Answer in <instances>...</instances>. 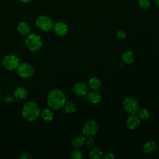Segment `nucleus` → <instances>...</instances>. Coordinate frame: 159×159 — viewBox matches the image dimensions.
I'll return each instance as SVG.
<instances>
[{"mask_svg":"<svg viewBox=\"0 0 159 159\" xmlns=\"http://www.w3.org/2000/svg\"><path fill=\"white\" fill-rule=\"evenodd\" d=\"M66 101V97L64 93L59 89H52L48 94L47 102L48 106L55 110L62 107Z\"/></svg>","mask_w":159,"mask_h":159,"instance_id":"nucleus-1","label":"nucleus"},{"mask_svg":"<svg viewBox=\"0 0 159 159\" xmlns=\"http://www.w3.org/2000/svg\"><path fill=\"white\" fill-rule=\"evenodd\" d=\"M22 114L25 119L29 121H33L40 116V111L35 102L29 101L26 102L23 106Z\"/></svg>","mask_w":159,"mask_h":159,"instance_id":"nucleus-2","label":"nucleus"},{"mask_svg":"<svg viewBox=\"0 0 159 159\" xmlns=\"http://www.w3.org/2000/svg\"><path fill=\"white\" fill-rule=\"evenodd\" d=\"M25 43L27 48L32 52H37L40 50L42 45L40 37L34 34L27 35Z\"/></svg>","mask_w":159,"mask_h":159,"instance_id":"nucleus-3","label":"nucleus"},{"mask_svg":"<svg viewBox=\"0 0 159 159\" xmlns=\"http://www.w3.org/2000/svg\"><path fill=\"white\" fill-rule=\"evenodd\" d=\"M123 108L125 112L130 114H136L139 109V104L136 99L132 97L126 98L122 102Z\"/></svg>","mask_w":159,"mask_h":159,"instance_id":"nucleus-4","label":"nucleus"},{"mask_svg":"<svg viewBox=\"0 0 159 159\" xmlns=\"http://www.w3.org/2000/svg\"><path fill=\"white\" fill-rule=\"evenodd\" d=\"M35 24L39 29L43 31H48L51 30L54 25L53 22L51 18L44 15L40 16L37 18Z\"/></svg>","mask_w":159,"mask_h":159,"instance_id":"nucleus-5","label":"nucleus"},{"mask_svg":"<svg viewBox=\"0 0 159 159\" xmlns=\"http://www.w3.org/2000/svg\"><path fill=\"white\" fill-rule=\"evenodd\" d=\"M17 69L18 75L22 78H30L34 75V68L30 64L28 63H22L19 64Z\"/></svg>","mask_w":159,"mask_h":159,"instance_id":"nucleus-6","label":"nucleus"},{"mask_svg":"<svg viewBox=\"0 0 159 159\" xmlns=\"http://www.w3.org/2000/svg\"><path fill=\"white\" fill-rule=\"evenodd\" d=\"M2 65L7 70H14L19 65V58L14 55L9 54L5 56L2 60Z\"/></svg>","mask_w":159,"mask_h":159,"instance_id":"nucleus-7","label":"nucleus"},{"mask_svg":"<svg viewBox=\"0 0 159 159\" xmlns=\"http://www.w3.org/2000/svg\"><path fill=\"white\" fill-rule=\"evenodd\" d=\"M98 129V122L93 119L86 121L82 128V132L85 136L92 137L95 135Z\"/></svg>","mask_w":159,"mask_h":159,"instance_id":"nucleus-8","label":"nucleus"},{"mask_svg":"<svg viewBox=\"0 0 159 159\" xmlns=\"http://www.w3.org/2000/svg\"><path fill=\"white\" fill-rule=\"evenodd\" d=\"M88 86L85 83L79 82L76 83L73 87V92L76 96H85L88 92Z\"/></svg>","mask_w":159,"mask_h":159,"instance_id":"nucleus-9","label":"nucleus"},{"mask_svg":"<svg viewBox=\"0 0 159 159\" xmlns=\"http://www.w3.org/2000/svg\"><path fill=\"white\" fill-rule=\"evenodd\" d=\"M54 32L58 36L65 35L68 30V25L63 22H58L53 25Z\"/></svg>","mask_w":159,"mask_h":159,"instance_id":"nucleus-10","label":"nucleus"},{"mask_svg":"<svg viewBox=\"0 0 159 159\" xmlns=\"http://www.w3.org/2000/svg\"><path fill=\"white\" fill-rule=\"evenodd\" d=\"M140 122V120L139 117L134 114H132L127 118L126 121V125L129 129L134 130L139 125Z\"/></svg>","mask_w":159,"mask_h":159,"instance_id":"nucleus-11","label":"nucleus"},{"mask_svg":"<svg viewBox=\"0 0 159 159\" xmlns=\"http://www.w3.org/2000/svg\"><path fill=\"white\" fill-rule=\"evenodd\" d=\"M157 149V144L155 141L150 140L145 143L142 147V151L147 154L152 153Z\"/></svg>","mask_w":159,"mask_h":159,"instance_id":"nucleus-12","label":"nucleus"},{"mask_svg":"<svg viewBox=\"0 0 159 159\" xmlns=\"http://www.w3.org/2000/svg\"><path fill=\"white\" fill-rule=\"evenodd\" d=\"M87 99L89 102L95 104L100 102L102 99V97L99 92L96 91V90H94L89 92L87 94Z\"/></svg>","mask_w":159,"mask_h":159,"instance_id":"nucleus-13","label":"nucleus"},{"mask_svg":"<svg viewBox=\"0 0 159 159\" xmlns=\"http://www.w3.org/2000/svg\"><path fill=\"white\" fill-rule=\"evenodd\" d=\"M14 96L18 99H24L27 96V91L24 87H18L15 89Z\"/></svg>","mask_w":159,"mask_h":159,"instance_id":"nucleus-14","label":"nucleus"},{"mask_svg":"<svg viewBox=\"0 0 159 159\" xmlns=\"http://www.w3.org/2000/svg\"><path fill=\"white\" fill-rule=\"evenodd\" d=\"M122 60L124 63L127 65H130L132 63L134 60V55L131 51L125 50L122 54Z\"/></svg>","mask_w":159,"mask_h":159,"instance_id":"nucleus-15","label":"nucleus"},{"mask_svg":"<svg viewBox=\"0 0 159 159\" xmlns=\"http://www.w3.org/2000/svg\"><path fill=\"white\" fill-rule=\"evenodd\" d=\"M17 30L18 32L22 34V35H26L28 34L30 32V28L29 25L24 21L20 22L18 24H17Z\"/></svg>","mask_w":159,"mask_h":159,"instance_id":"nucleus-16","label":"nucleus"},{"mask_svg":"<svg viewBox=\"0 0 159 159\" xmlns=\"http://www.w3.org/2000/svg\"><path fill=\"white\" fill-rule=\"evenodd\" d=\"M88 84L91 89L93 90H97L101 88L102 85V82L99 78L93 77L89 79Z\"/></svg>","mask_w":159,"mask_h":159,"instance_id":"nucleus-17","label":"nucleus"},{"mask_svg":"<svg viewBox=\"0 0 159 159\" xmlns=\"http://www.w3.org/2000/svg\"><path fill=\"white\" fill-rule=\"evenodd\" d=\"M85 140H86V139L84 138V137L79 135L73 139V140L71 142V144L73 147L78 148L84 144Z\"/></svg>","mask_w":159,"mask_h":159,"instance_id":"nucleus-18","label":"nucleus"},{"mask_svg":"<svg viewBox=\"0 0 159 159\" xmlns=\"http://www.w3.org/2000/svg\"><path fill=\"white\" fill-rule=\"evenodd\" d=\"M41 117L42 119L45 120V121H51L54 117L53 115V112H52V111H51L50 109H44L42 113H41Z\"/></svg>","mask_w":159,"mask_h":159,"instance_id":"nucleus-19","label":"nucleus"},{"mask_svg":"<svg viewBox=\"0 0 159 159\" xmlns=\"http://www.w3.org/2000/svg\"><path fill=\"white\" fill-rule=\"evenodd\" d=\"M102 151L99 148H94L90 151L89 157L91 159H99L102 157Z\"/></svg>","mask_w":159,"mask_h":159,"instance_id":"nucleus-20","label":"nucleus"},{"mask_svg":"<svg viewBox=\"0 0 159 159\" xmlns=\"http://www.w3.org/2000/svg\"><path fill=\"white\" fill-rule=\"evenodd\" d=\"M76 109V105L73 102L68 101L64 104V110L66 113H73L75 112Z\"/></svg>","mask_w":159,"mask_h":159,"instance_id":"nucleus-21","label":"nucleus"},{"mask_svg":"<svg viewBox=\"0 0 159 159\" xmlns=\"http://www.w3.org/2000/svg\"><path fill=\"white\" fill-rule=\"evenodd\" d=\"M137 112H138L139 117H140L141 119H147L150 116V112L146 108L140 109H139Z\"/></svg>","mask_w":159,"mask_h":159,"instance_id":"nucleus-22","label":"nucleus"},{"mask_svg":"<svg viewBox=\"0 0 159 159\" xmlns=\"http://www.w3.org/2000/svg\"><path fill=\"white\" fill-rule=\"evenodd\" d=\"M139 7L143 9H147L151 6L150 0H138Z\"/></svg>","mask_w":159,"mask_h":159,"instance_id":"nucleus-23","label":"nucleus"},{"mask_svg":"<svg viewBox=\"0 0 159 159\" xmlns=\"http://www.w3.org/2000/svg\"><path fill=\"white\" fill-rule=\"evenodd\" d=\"M83 157V154L81 151L75 150L71 153V158L72 159H81Z\"/></svg>","mask_w":159,"mask_h":159,"instance_id":"nucleus-24","label":"nucleus"},{"mask_svg":"<svg viewBox=\"0 0 159 159\" xmlns=\"http://www.w3.org/2000/svg\"><path fill=\"white\" fill-rule=\"evenodd\" d=\"M84 143L86 144V145L88 148H91L93 147V145L94 144V140L93 139V138H91V137H88V138L86 140H85Z\"/></svg>","mask_w":159,"mask_h":159,"instance_id":"nucleus-25","label":"nucleus"},{"mask_svg":"<svg viewBox=\"0 0 159 159\" xmlns=\"http://www.w3.org/2000/svg\"><path fill=\"white\" fill-rule=\"evenodd\" d=\"M14 96L11 94L6 95L4 98V101L6 102V103H7L8 104H11L12 102H14Z\"/></svg>","mask_w":159,"mask_h":159,"instance_id":"nucleus-26","label":"nucleus"},{"mask_svg":"<svg viewBox=\"0 0 159 159\" xmlns=\"http://www.w3.org/2000/svg\"><path fill=\"white\" fill-rule=\"evenodd\" d=\"M117 36L120 39H124L126 37V33L124 30H119L117 32Z\"/></svg>","mask_w":159,"mask_h":159,"instance_id":"nucleus-27","label":"nucleus"},{"mask_svg":"<svg viewBox=\"0 0 159 159\" xmlns=\"http://www.w3.org/2000/svg\"><path fill=\"white\" fill-rule=\"evenodd\" d=\"M104 158L105 159H114L115 158V155L113 153L111 152H107L104 154Z\"/></svg>","mask_w":159,"mask_h":159,"instance_id":"nucleus-28","label":"nucleus"},{"mask_svg":"<svg viewBox=\"0 0 159 159\" xmlns=\"http://www.w3.org/2000/svg\"><path fill=\"white\" fill-rule=\"evenodd\" d=\"M19 158H20V159H31V158H32V156L31 154H30L29 153H24L22 154L21 156H20Z\"/></svg>","mask_w":159,"mask_h":159,"instance_id":"nucleus-29","label":"nucleus"},{"mask_svg":"<svg viewBox=\"0 0 159 159\" xmlns=\"http://www.w3.org/2000/svg\"><path fill=\"white\" fill-rule=\"evenodd\" d=\"M23 3H25V4H28V3H30L32 0H20Z\"/></svg>","mask_w":159,"mask_h":159,"instance_id":"nucleus-30","label":"nucleus"},{"mask_svg":"<svg viewBox=\"0 0 159 159\" xmlns=\"http://www.w3.org/2000/svg\"><path fill=\"white\" fill-rule=\"evenodd\" d=\"M154 2H155L156 5L159 6V0H154Z\"/></svg>","mask_w":159,"mask_h":159,"instance_id":"nucleus-31","label":"nucleus"},{"mask_svg":"<svg viewBox=\"0 0 159 159\" xmlns=\"http://www.w3.org/2000/svg\"><path fill=\"white\" fill-rule=\"evenodd\" d=\"M0 98H1V94H0Z\"/></svg>","mask_w":159,"mask_h":159,"instance_id":"nucleus-32","label":"nucleus"}]
</instances>
